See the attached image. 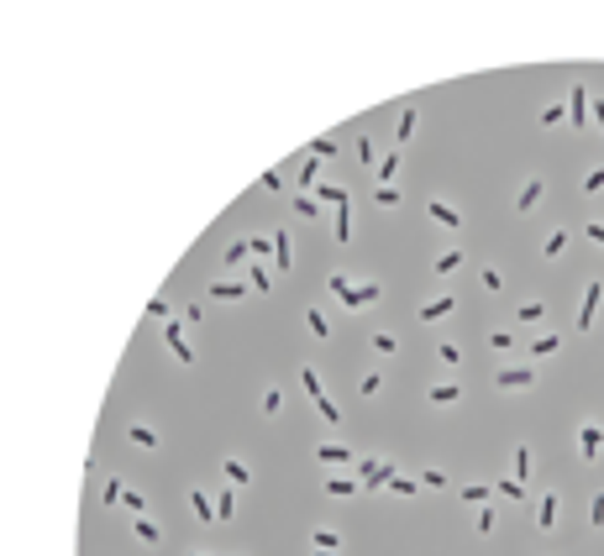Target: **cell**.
<instances>
[{
    "label": "cell",
    "instance_id": "cell-31",
    "mask_svg": "<svg viewBox=\"0 0 604 556\" xmlns=\"http://www.w3.org/2000/svg\"><path fill=\"white\" fill-rule=\"evenodd\" d=\"M310 404H316V414L326 420V426H342V410H336V404L326 399V394H320V399H310Z\"/></svg>",
    "mask_w": 604,
    "mask_h": 556
},
{
    "label": "cell",
    "instance_id": "cell-4",
    "mask_svg": "<svg viewBox=\"0 0 604 556\" xmlns=\"http://www.w3.org/2000/svg\"><path fill=\"white\" fill-rule=\"evenodd\" d=\"M379 294H384V284L363 278V284H352V289L342 294V305H347V310H373V305H379Z\"/></svg>",
    "mask_w": 604,
    "mask_h": 556
},
{
    "label": "cell",
    "instance_id": "cell-9",
    "mask_svg": "<svg viewBox=\"0 0 604 556\" xmlns=\"http://www.w3.org/2000/svg\"><path fill=\"white\" fill-rule=\"evenodd\" d=\"M426 215L436 226H447V231H452V226H462V210H457V205H447V200H426Z\"/></svg>",
    "mask_w": 604,
    "mask_h": 556
},
{
    "label": "cell",
    "instance_id": "cell-29",
    "mask_svg": "<svg viewBox=\"0 0 604 556\" xmlns=\"http://www.w3.org/2000/svg\"><path fill=\"white\" fill-rule=\"evenodd\" d=\"M289 205H295V215H300V221H316V215H320L316 194H295V200H289Z\"/></svg>",
    "mask_w": 604,
    "mask_h": 556
},
{
    "label": "cell",
    "instance_id": "cell-37",
    "mask_svg": "<svg viewBox=\"0 0 604 556\" xmlns=\"http://www.w3.org/2000/svg\"><path fill=\"white\" fill-rule=\"evenodd\" d=\"M478 284H484V294H499V289H505V273H499V268H484V273H478Z\"/></svg>",
    "mask_w": 604,
    "mask_h": 556
},
{
    "label": "cell",
    "instance_id": "cell-45",
    "mask_svg": "<svg viewBox=\"0 0 604 556\" xmlns=\"http://www.w3.org/2000/svg\"><path fill=\"white\" fill-rule=\"evenodd\" d=\"M263 414H284V394L279 389H263Z\"/></svg>",
    "mask_w": 604,
    "mask_h": 556
},
{
    "label": "cell",
    "instance_id": "cell-34",
    "mask_svg": "<svg viewBox=\"0 0 604 556\" xmlns=\"http://www.w3.org/2000/svg\"><path fill=\"white\" fill-rule=\"evenodd\" d=\"M415 126H421V110H405V116H400V131H394V142L405 147V142H410V131H415Z\"/></svg>",
    "mask_w": 604,
    "mask_h": 556
},
{
    "label": "cell",
    "instance_id": "cell-26",
    "mask_svg": "<svg viewBox=\"0 0 604 556\" xmlns=\"http://www.w3.org/2000/svg\"><path fill=\"white\" fill-rule=\"evenodd\" d=\"M310 551H342V535L336 530H316L310 535Z\"/></svg>",
    "mask_w": 604,
    "mask_h": 556
},
{
    "label": "cell",
    "instance_id": "cell-10",
    "mask_svg": "<svg viewBox=\"0 0 604 556\" xmlns=\"http://www.w3.org/2000/svg\"><path fill=\"white\" fill-rule=\"evenodd\" d=\"M221 478H226L231 488H247V483H252V467H247L242 457H226V462H221Z\"/></svg>",
    "mask_w": 604,
    "mask_h": 556
},
{
    "label": "cell",
    "instance_id": "cell-40",
    "mask_svg": "<svg viewBox=\"0 0 604 556\" xmlns=\"http://www.w3.org/2000/svg\"><path fill=\"white\" fill-rule=\"evenodd\" d=\"M431 268H436L441 278H447V273H457V268H462V252H441V258L431 262Z\"/></svg>",
    "mask_w": 604,
    "mask_h": 556
},
{
    "label": "cell",
    "instance_id": "cell-60",
    "mask_svg": "<svg viewBox=\"0 0 604 556\" xmlns=\"http://www.w3.org/2000/svg\"><path fill=\"white\" fill-rule=\"evenodd\" d=\"M316 556H336V551H316Z\"/></svg>",
    "mask_w": 604,
    "mask_h": 556
},
{
    "label": "cell",
    "instance_id": "cell-59",
    "mask_svg": "<svg viewBox=\"0 0 604 556\" xmlns=\"http://www.w3.org/2000/svg\"><path fill=\"white\" fill-rule=\"evenodd\" d=\"M583 231H589V242H599V247H604V221H589Z\"/></svg>",
    "mask_w": 604,
    "mask_h": 556
},
{
    "label": "cell",
    "instance_id": "cell-18",
    "mask_svg": "<svg viewBox=\"0 0 604 556\" xmlns=\"http://www.w3.org/2000/svg\"><path fill=\"white\" fill-rule=\"evenodd\" d=\"M247 289H252V294H268V289H273L268 262H247Z\"/></svg>",
    "mask_w": 604,
    "mask_h": 556
},
{
    "label": "cell",
    "instance_id": "cell-57",
    "mask_svg": "<svg viewBox=\"0 0 604 556\" xmlns=\"http://www.w3.org/2000/svg\"><path fill=\"white\" fill-rule=\"evenodd\" d=\"M263 189L279 194V189H284V174H279V168H268V174H263Z\"/></svg>",
    "mask_w": 604,
    "mask_h": 556
},
{
    "label": "cell",
    "instance_id": "cell-52",
    "mask_svg": "<svg viewBox=\"0 0 604 556\" xmlns=\"http://www.w3.org/2000/svg\"><path fill=\"white\" fill-rule=\"evenodd\" d=\"M604 189V168H589V174H583V194H599Z\"/></svg>",
    "mask_w": 604,
    "mask_h": 556
},
{
    "label": "cell",
    "instance_id": "cell-23",
    "mask_svg": "<svg viewBox=\"0 0 604 556\" xmlns=\"http://www.w3.org/2000/svg\"><path fill=\"white\" fill-rule=\"evenodd\" d=\"M557 352H562V336H536V342H531L536 362H546V357H557Z\"/></svg>",
    "mask_w": 604,
    "mask_h": 556
},
{
    "label": "cell",
    "instance_id": "cell-42",
    "mask_svg": "<svg viewBox=\"0 0 604 556\" xmlns=\"http://www.w3.org/2000/svg\"><path fill=\"white\" fill-rule=\"evenodd\" d=\"M368 346H373V352H379V357H394V352H400V342H394L389 331H379V336H373V342H368Z\"/></svg>",
    "mask_w": 604,
    "mask_h": 556
},
{
    "label": "cell",
    "instance_id": "cell-8",
    "mask_svg": "<svg viewBox=\"0 0 604 556\" xmlns=\"http://www.w3.org/2000/svg\"><path fill=\"white\" fill-rule=\"evenodd\" d=\"M541 194H546V178H531V184H521V194H515V210L531 215L536 205H541Z\"/></svg>",
    "mask_w": 604,
    "mask_h": 556
},
{
    "label": "cell",
    "instance_id": "cell-5",
    "mask_svg": "<svg viewBox=\"0 0 604 556\" xmlns=\"http://www.w3.org/2000/svg\"><path fill=\"white\" fill-rule=\"evenodd\" d=\"M599 305H604V284L594 278V284L583 289V305H578V331H594V315H599Z\"/></svg>",
    "mask_w": 604,
    "mask_h": 556
},
{
    "label": "cell",
    "instance_id": "cell-25",
    "mask_svg": "<svg viewBox=\"0 0 604 556\" xmlns=\"http://www.w3.org/2000/svg\"><path fill=\"white\" fill-rule=\"evenodd\" d=\"M131 530H137V541H147V546H158V541H163V530H158V525L147 520V514H137V520H131Z\"/></svg>",
    "mask_w": 604,
    "mask_h": 556
},
{
    "label": "cell",
    "instance_id": "cell-58",
    "mask_svg": "<svg viewBox=\"0 0 604 556\" xmlns=\"http://www.w3.org/2000/svg\"><path fill=\"white\" fill-rule=\"evenodd\" d=\"M589 106H594V126L604 131V100H599V95H589Z\"/></svg>",
    "mask_w": 604,
    "mask_h": 556
},
{
    "label": "cell",
    "instance_id": "cell-61",
    "mask_svg": "<svg viewBox=\"0 0 604 556\" xmlns=\"http://www.w3.org/2000/svg\"><path fill=\"white\" fill-rule=\"evenodd\" d=\"M190 556H205V551H190Z\"/></svg>",
    "mask_w": 604,
    "mask_h": 556
},
{
    "label": "cell",
    "instance_id": "cell-50",
    "mask_svg": "<svg viewBox=\"0 0 604 556\" xmlns=\"http://www.w3.org/2000/svg\"><path fill=\"white\" fill-rule=\"evenodd\" d=\"M121 504H126L131 514H147V498H142V494H131V488H121Z\"/></svg>",
    "mask_w": 604,
    "mask_h": 556
},
{
    "label": "cell",
    "instance_id": "cell-16",
    "mask_svg": "<svg viewBox=\"0 0 604 556\" xmlns=\"http://www.w3.org/2000/svg\"><path fill=\"white\" fill-rule=\"evenodd\" d=\"M326 494H332V498H352V494H357V478H347V473H326Z\"/></svg>",
    "mask_w": 604,
    "mask_h": 556
},
{
    "label": "cell",
    "instance_id": "cell-7",
    "mask_svg": "<svg viewBox=\"0 0 604 556\" xmlns=\"http://www.w3.org/2000/svg\"><path fill=\"white\" fill-rule=\"evenodd\" d=\"M316 462H320V467H352L357 457L342 446V441H320V446H316Z\"/></svg>",
    "mask_w": 604,
    "mask_h": 556
},
{
    "label": "cell",
    "instance_id": "cell-13",
    "mask_svg": "<svg viewBox=\"0 0 604 556\" xmlns=\"http://www.w3.org/2000/svg\"><path fill=\"white\" fill-rule=\"evenodd\" d=\"M211 299H237V305H242V299H247V284H242V278H215Z\"/></svg>",
    "mask_w": 604,
    "mask_h": 556
},
{
    "label": "cell",
    "instance_id": "cell-38",
    "mask_svg": "<svg viewBox=\"0 0 604 556\" xmlns=\"http://www.w3.org/2000/svg\"><path fill=\"white\" fill-rule=\"evenodd\" d=\"M320 200L342 210V205H347V189H342V184H320ZM320 200H316V205H320Z\"/></svg>",
    "mask_w": 604,
    "mask_h": 556
},
{
    "label": "cell",
    "instance_id": "cell-20",
    "mask_svg": "<svg viewBox=\"0 0 604 556\" xmlns=\"http://www.w3.org/2000/svg\"><path fill=\"white\" fill-rule=\"evenodd\" d=\"M231 514H237V488L226 483L221 494H215V525H221V520H231Z\"/></svg>",
    "mask_w": 604,
    "mask_h": 556
},
{
    "label": "cell",
    "instance_id": "cell-51",
    "mask_svg": "<svg viewBox=\"0 0 604 556\" xmlns=\"http://www.w3.org/2000/svg\"><path fill=\"white\" fill-rule=\"evenodd\" d=\"M326 289H332V294H336V299H342V294H347V289H352V278H347V273H342V268H336V273H332V278H326Z\"/></svg>",
    "mask_w": 604,
    "mask_h": 556
},
{
    "label": "cell",
    "instance_id": "cell-6",
    "mask_svg": "<svg viewBox=\"0 0 604 556\" xmlns=\"http://www.w3.org/2000/svg\"><path fill=\"white\" fill-rule=\"evenodd\" d=\"M568 106V121H573V131H589V90L583 84H573V95L562 100Z\"/></svg>",
    "mask_w": 604,
    "mask_h": 556
},
{
    "label": "cell",
    "instance_id": "cell-46",
    "mask_svg": "<svg viewBox=\"0 0 604 556\" xmlns=\"http://www.w3.org/2000/svg\"><path fill=\"white\" fill-rule=\"evenodd\" d=\"M357 394H363V399H373V394H384V378H379V373H363V383H357Z\"/></svg>",
    "mask_w": 604,
    "mask_h": 556
},
{
    "label": "cell",
    "instance_id": "cell-19",
    "mask_svg": "<svg viewBox=\"0 0 604 556\" xmlns=\"http://www.w3.org/2000/svg\"><path fill=\"white\" fill-rule=\"evenodd\" d=\"M557 525V494H541V504H536V530H552Z\"/></svg>",
    "mask_w": 604,
    "mask_h": 556
},
{
    "label": "cell",
    "instance_id": "cell-2",
    "mask_svg": "<svg viewBox=\"0 0 604 556\" xmlns=\"http://www.w3.org/2000/svg\"><path fill=\"white\" fill-rule=\"evenodd\" d=\"M494 389H509V394L536 389V362H521V367H499V373H494Z\"/></svg>",
    "mask_w": 604,
    "mask_h": 556
},
{
    "label": "cell",
    "instance_id": "cell-22",
    "mask_svg": "<svg viewBox=\"0 0 604 556\" xmlns=\"http://www.w3.org/2000/svg\"><path fill=\"white\" fill-rule=\"evenodd\" d=\"M509 478H515V483L531 478V446H515V457H509Z\"/></svg>",
    "mask_w": 604,
    "mask_h": 556
},
{
    "label": "cell",
    "instance_id": "cell-56",
    "mask_svg": "<svg viewBox=\"0 0 604 556\" xmlns=\"http://www.w3.org/2000/svg\"><path fill=\"white\" fill-rule=\"evenodd\" d=\"M415 483H421V488H447V473H421Z\"/></svg>",
    "mask_w": 604,
    "mask_h": 556
},
{
    "label": "cell",
    "instance_id": "cell-24",
    "mask_svg": "<svg viewBox=\"0 0 604 556\" xmlns=\"http://www.w3.org/2000/svg\"><path fill=\"white\" fill-rule=\"evenodd\" d=\"M457 498H462V504H473V509H484L489 504V483H462Z\"/></svg>",
    "mask_w": 604,
    "mask_h": 556
},
{
    "label": "cell",
    "instance_id": "cell-28",
    "mask_svg": "<svg viewBox=\"0 0 604 556\" xmlns=\"http://www.w3.org/2000/svg\"><path fill=\"white\" fill-rule=\"evenodd\" d=\"M126 436H131V446H147V451H158V430H153V426H131Z\"/></svg>",
    "mask_w": 604,
    "mask_h": 556
},
{
    "label": "cell",
    "instance_id": "cell-3",
    "mask_svg": "<svg viewBox=\"0 0 604 556\" xmlns=\"http://www.w3.org/2000/svg\"><path fill=\"white\" fill-rule=\"evenodd\" d=\"M599 451H604V426H599V420H583V426H578V457L594 467Z\"/></svg>",
    "mask_w": 604,
    "mask_h": 556
},
{
    "label": "cell",
    "instance_id": "cell-1",
    "mask_svg": "<svg viewBox=\"0 0 604 556\" xmlns=\"http://www.w3.org/2000/svg\"><path fill=\"white\" fill-rule=\"evenodd\" d=\"M394 473H400V467H394V462H384V457H357V462H352L357 488H389Z\"/></svg>",
    "mask_w": 604,
    "mask_h": 556
},
{
    "label": "cell",
    "instance_id": "cell-35",
    "mask_svg": "<svg viewBox=\"0 0 604 556\" xmlns=\"http://www.w3.org/2000/svg\"><path fill=\"white\" fill-rule=\"evenodd\" d=\"M247 258H252V247H247V242H231L221 262H226V268H242V262H247Z\"/></svg>",
    "mask_w": 604,
    "mask_h": 556
},
{
    "label": "cell",
    "instance_id": "cell-15",
    "mask_svg": "<svg viewBox=\"0 0 604 556\" xmlns=\"http://www.w3.org/2000/svg\"><path fill=\"white\" fill-rule=\"evenodd\" d=\"M273 262H279V273L295 268V242H289V231H279V237H273Z\"/></svg>",
    "mask_w": 604,
    "mask_h": 556
},
{
    "label": "cell",
    "instance_id": "cell-47",
    "mask_svg": "<svg viewBox=\"0 0 604 556\" xmlns=\"http://www.w3.org/2000/svg\"><path fill=\"white\" fill-rule=\"evenodd\" d=\"M473 530H478V535H489V530H494V504H484V509L473 514Z\"/></svg>",
    "mask_w": 604,
    "mask_h": 556
},
{
    "label": "cell",
    "instance_id": "cell-12",
    "mask_svg": "<svg viewBox=\"0 0 604 556\" xmlns=\"http://www.w3.org/2000/svg\"><path fill=\"white\" fill-rule=\"evenodd\" d=\"M190 509H195V520L215 525V494H205V488H190Z\"/></svg>",
    "mask_w": 604,
    "mask_h": 556
},
{
    "label": "cell",
    "instance_id": "cell-33",
    "mask_svg": "<svg viewBox=\"0 0 604 556\" xmlns=\"http://www.w3.org/2000/svg\"><path fill=\"white\" fill-rule=\"evenodd\" d=\"M305 326H310V336H316V342H326V336H332V326H326V315H320V310H305Z\"/></svg>",
    "mask_w": 604,
    "mask_h": 556
},
{
    "label": "cell",
    "instance_id": "cell-27",
    "mask_svg": "<svg viewBox=\"0 0 604 556\" xmlns=\"http://www.w3.org/2000/svg\"><path fill=\"white\" fill-rule=\"evenodd\" d=\"M295 184H300V194H310V189L320 184V168H316V158H305V168H300V178H295Z\"/></svg>",
    "mask_w": 604,
    "mask_h": 556
},
{
    "label": "cell",
    "instance_id": "cell-36",
    "mask_svg": "<svg viewBox=\"0 0 604 556\" xmlns=\"http://www.w3.org/2000/svg\"><path fill=\"white\" fill-rule=\"evenodd\" d=\"M336 242H352V205L336 210Z\"/></svg>",
    "mask_w": 604,
    "mask_h": 556
},
{
    "label": "cell",
    "instance_id": "cell-41",
    "mask_svg": "<svg viewBox=\"0 0 604 556\" xmlns=\"http://www.w3.org/2000/svg\"><path fill=\"white\" fill-rule=\"evenodd\" d=\"M332 153H336V142H332V137H316V142L305 147V158H316V163H320V158H332Z\"/></svg>",
    "mask_w": 604,
    "mask_h": 556
},
{
    "label": "cell",
    "instance_id": "cell-21",
    "mask_svg": "<svg viewBox=\"0 0 604 556\" xmlns=\"http://www.w3.org/2000/svg\"><path fill=\"white\" fill-rule=\"evenodd\" d=\"M426 399L436 404V410H441V404H457L462 399V383H436V389H426Z\"/></svg>",
    "mask_w": 604,
    "mask_h": 556
},
{
    "label": "cell",
    "instance_id": "cell-54",
    "mask_svg": "<svg viewBox=\"0 0 604 556\" xmlns=\"http://www.w3.org/2000/svg\"><path fill=\"white\" fill-rule=\"evenodd\" d=\"M589 525H594V530H604V494H594V504H589Z\"/></svg>",
    "mask_w": 604,
    "mask_h": 556
},
{
    "label": "cell",
    "instance_id": "cell-53",
    "mask_svg": "<svg viewBox=\"0 0 604 556\" xmlns=\"http://www.w3.org/2000/svg\"><path fill=\"white\" fill-rule=\"evenodd\" d=\"M499 494H505V498H525V483H515V478H499Z\"/></svg>",
    "mask_w": 604,
    "mask_h": 556
},
{
    "label": "cell",
    "instance_id": "cell-39",
    "mask_svg": "<svg viewBox=\"0 0 604 556\" xmlns=\"http://www.w3.org/2000/svg\"><path fill=\"white\" fill-rule=\"evenodd\" d=\"M300 383H305L310 399H320V394H326V389H320V373H316V367H300Z\"/></svg>",
    "mask_w": 604,
    "mask_h": 556
},
{
    "label": "cell",
    "instance_id": "cell-48",
    "mask_svg": "<svg viewBox=\"0 0 604 556\" xmlns=\"http://www.w3.org/2000/svg\"><path fill=\"white\" fill-rule=\"evenodd\" d=\"M415 488H421V483H415V478H400V473H394V478H389V494H400V498H410V494H415Z\"/></svg>",
    "mask_w": 604,
    "mask_h": 556
},
{
    "label": "cell",
    "instance_id": "cell-43",
    "mask_svg": "<svg viewBox=\"0 0 604 556\" xmlns=\"http://www.w3.org/2000/svg\"><path fill=\"white\" fill-rule=\"evenodd\" d=\"M436 357H441L447 367H457V362H462V346H457V342H436Z\"/></svg>",
    "mask_w": 604,
    "mask_h": 556
},
{
    "label": "cell",
    "instance_id": "cell-32",
    "mask_svg": "<svg viewBox=\"0 0 604 556\" xmlns=\"http://www.w3.org/2000/svg\"><path fill=\"white\" fill-rule=\"evenodd\" d=\"M562 247H568V231H552V237L541 242V258L552 262V258H562Z\"/></svg>",
    "mask_w": 604,
    "mask_h": 556
},
{
    "label": "cell",
    "instance_id": "cell-44",
    "mask_svg": "<svg viewBox=\"0 0 604 556\" xmlns=\"http://www.w3.org/2000/svg\"><path fill=\"white\" fill-rule=\"evenodd\" d=\"M562 121H568V106H562V100H557V106H546V110H541V126H562Z\"/></svg>",
    "mask_w": 604,
    "mask_h": 556
},
{
    "label": "cell",
    "instance_id": "cell-55",
    "mask_svg": "<svg viewBox=\"0 0 604 556\" xmlns=\"http://www.w3.org/2000/svg\"><path fill=\"white\" fill-rule=\"evenodd\" d=\"M489 346H494V352H505V346H515V336H509V331H489Z\"/></svg>",
    "mask_w": 604,
    "mask_h": 556
},
{
    "label": "cell",
    "instance_id": "cell-14",
    "mask_svg": "<svg viewBox=\"0 0 604 556\" xmlns=\"http://www.w3.org/2000/svg\"><path fill=\"white\" fill-rule=\"evenodd\" d=\"M168 352H174V357H179V362H184V367L195 362V352H190V346H184V326H179V320H168Z\"/></svg>",
    "mask_w": 604,
    "mask_h": 556
},
{
    "label": "cell",
    "instance_id": "cell-11",
    "mask_svg": "<svg viewBox=\"0 0 604 556\" xmlns=\"http://www.w3.org/2000/svg\"><path fill=\"white\" fill-rule=\"evenodd\" d=\"M452 310H457V299H452V294H441V299H426V305H421V320H426V326H436V320H447Z\"/></svg>",
    "mask_w": 604,
    "mask_h": 556
},
{
    "label": "cell",
    "instance_id": "cell-30",
    "mask_svg": "<svg viewBox=\"0 0 604 556\" xmlns=\"http://www.w3.org/2000/svg\"><path fill=\"white\" fill-rule=\"evenodd\" d=\"M515 315H521V326H536V320L546 315V305L541 299H525V305H515Z\"/></svg>",
    "mask_w": 604,
    "mask_h": 556
},
{
    "label": "cell",
    "instance_id": "cell-49",
    "mask_svg": "<svg viewBox=\"0 0 604 556\" xmlns=\"http://www.w3.org/2000/svg\"><path fill=\"white\" fill-rule=\"evenodd\" d=\"M247 247H252V258H263V262L273 258V237H247Z\"/></svg>",
    "mask_w": 604,
    "mask_h": 556
},
{
    "label": "cell",
    "instance_id": "cell-17",
    "mask_svg": "<svg viewBox=\"0 0 604 556\" xmlns=\"http://www.w3.org/2000/svg\"><path fill=\"white\" fill-rule=\"evenodd\" d=\"M400 184H373V205H379V210H400Z\"/></svg>",
    "mask_w": 604,
    "mask_h": 556
}]
</instances>
